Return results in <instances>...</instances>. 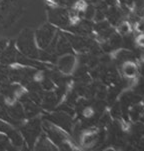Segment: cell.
Instances as JSON below:
<instances>
[{
    "label": "cell",
    "mask_w": 144,
    "mask_h": 151,
    "mask_svg": "<svg viewBox=\"0 0 144 151\" xmlns=\"http://www.w3.org/2000/svg\"><path fill=\"white\" fill-rule=\"evenodd\" d=\"M34 39V34L31 31H23L17 40V47L21 54L27 57H35L36 55H38V49L36 47V41Z\"/></svg>",
    "instance_id": "obj_1"
},
{
    "label": "cell",
    "mask_w": 144,
    "mask_h": 151,
    "mask_svg": "<svg viewBox=\"0 0 144 151\" xmlns=\"http://www.w3.org/2000/svg\"><path fill=\"white\" fill-rule=\"evenodd\" d=\"M54 34H55V31H54V28L51 25H44L36 31V34L34 36L36 44H37L38 47L45 49L51 44Z\"/></svg>",
    "instance_id": "obj_2"
},
{
    "label": "cell",
    "mask_w": 144,
    "mask_h": 151,
    "mask_svg": "<svg viewBox=\"0 0 144 151\" xmlns=\"http://www.w3.org/2000/svg\"><path fill=\"white\" fill-rule=\"evenodd\" d=\"M40 132H41V123L39 120L37 119L31 120L26 125H24L22 128V135L24 137L25 141L29 145H31L32 143H35L36 139L39 137Z\"/></svg>",
    "instance_id": "obj_3"
},
{
    "label": "cell",
    "mask_w": 144,
    "mask_h": 151,
    "mask_svg": "<svg viewBox=\"0 0 144 151\" xmlns=\"http://www.w3.org/2000/svg\"><path fill=\"white\" fill-rule=\"evenodd\" d=\"M18 51L14 46H6V48L0 53V62L1 64L9 65L16 62Z\"/></svg>",
    "instance_id": "obj_4"
},
{
    "label": "cell",
    "mask_w": 144,
    "mask_h": 151,
    "mask_svg": "<svg viewBox=\"0 0 144 151\" xmlns=\"http://www.w3.org/2000/svg\"><path fill=\"white\" fill-rule=\"evenodd\" d=\"M58 66L60 70L64 73H69L72 69L74 68V57L71 55H64L63 57L59 58L58 60Z\"/></svg>",
    "instance_id": "obj_5"
},
{
    "label": "cell",
    "mask_w": 144,
    "mask_h": 151,
    "mask_svg": "<svg viewBox=\"0 0 144 151\" xmlns=\"http://www.w3.org/2000/svg\"><path fill=\"white\" fill-rule=\"evenodd\" d=\"M122 71L126 77L132 78L137 74V66H136L135 63L130 62V61L129 62H125L124 64H123Z\"/></svg>",
    "instance_id": "obj_6"
},
{
    "label": "cell",
    "mask_w": 144,
    "mask_h": 151,
    "mask_svg": "<svg viewBox=\"0 0 144 151\" xmlns=\"http://www.w3.org/2000/svg\"><path fill=\"white\" fill-rule=\"evenodd\" d=\"M56 102H57V99L55 98V95H54V94H51V93L45 95L42 100L43 106L47 109L52 108V107L56 104Z\"/></svg>",
    "instance_id": "obj_7"
},
{
    "label": "cell",
    "mask_w": 144,
    "mask_h": 151,
    "mask_svg": "<svg viewBox=\"0 0 144 151\" xmlns=\"http://www.w3.org/2000/svg\"><path fill=\"white\" fill-rule=\"evenodd\" d=\"M12 143L10 142L9 138L3 133L0 132V149H10L12 148Z\"/></svg>",
    "instance_id": "obj_8"
},
{
    "label": "cell",
    "mask_w": 144,
    "mask_h": 151,
    "mask_svg": "<svg viewBox=\"0 0 144 151\" xmlns=\"http://www.w3.org/2000/svg\"><path fill=\"white\" fill-rule=\"evenodd\" d=\"M129 30H130V27L127 23H122L119 26V32L121 33V34H127V33L129 32Z\"/></svg>",
    "instance_id": "obj_9"
},
{
    "label": "cell",
    "mask_w": 144,
    "mask_h": 151,
    "mask_svg": "<svg viewBox=\"0 0 144 151\" xmlns=\"http://www.w3.org/2000/svg\"><path fill=\"white\" fill-rule=\"evenodd\" d=\"M7 46V41H5L3 39H0V53L3 51Z\"/></svg>",
    "instance_id": "obj_10"
}]
</instances>
